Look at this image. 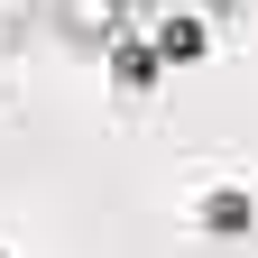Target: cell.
Returning <instances> with one entry per match:
<instances>
[{
  "label": "cell",
  "instance_id": "6da1fadb",
  "mask_svg": "<svg viewBox=\"0 0 258 258\" xmlns=\"http://www.w3.org/2000/svg\"><path fill=\"white\" fill-rule=\"evenodd\" d=\"M46 28H55L64 55H111V46L129 37V0H55Z\"/></svg>",
  "mask_w": 258,
  "mask_h": 258
},
{
  "label": "cell",
  "instance_id": "7a4b0ae2",
  "mask_svg": "<svg viewBox=\"0 0 258 258\" xmlns=\"http://www.w3.org/2000/svg\"><path fill=\"white\" fill-rule=\"evenodd\" d=\"M212 28H221V19H203L194 0H175V10L148 28V46L166 55V74H175V64H203V55H212Z\"/></svg>",
  "mask_w": 258,
  "mask_h": 258
},
{
  "label": "cell",
  "instance_id": "3957f363",
  "mask_svg": "<svg viewBox=\"0 0 258 258\" xmlns=\"http://www.w3.org/2000/svg\"><path fill=\"white\" fill-rule=\"evenodd\" d=\"M194 221H203L212 240H249V231H258V203H249L240 184H212L203 203H194Z\"/></svg>",
  "mask_w": 258,
  "mask_h": 258
},
{
  "label": "cell",
  "instance_id": "277c9868",
  "mask_svg": "<svg viewBox=\"0 0 258 258\" xmlns=\"http://www.w3.org/2000/svg\"><path fill=\"white\" fill-rule=\"evenodd\" d=\"M111 64H120V83H129V92H148L157 74H166V55H157L148 37H120V46H111Z\"/></svg>",
  "mask_w": 258,
  "mask_h": 258
},
{
  "label": "cell",
  "instance_id": "5b68a950",
  "mask_svg": "<svg viewBox=\"0 0 258 258\" xmlns=\"http://www.w3.org/2000/svg\"><path fill=\"white\" fill-rule=\"evenodd\" d=\"M46 10H55V0H0V46H28V37H37V28H46Z\"/></svg>",
  "mask_w": 258,
  "mask_h": 258
},
{
  "label": "cell",
  "instance_id": "8992f818",
  "mask_svg": "<svg viewBox=\"0 0 258 258\" xmlns=\"http://www.w3.org/2000/svg\"><path fill=\"white\" fill-rule=\"evenodd\" d=\"M194 10H203V19H231V10H240V0H194Z\"/></svg>",
  "mask_w": 258,
  "mask_h": 258
},
{
  "label": "cell",
  "instance_id": "52a82bcc",
  "mask_svg": "<svg viewBox=\"0 0 258 258\" xmlns=\"http://www.w3.org/2000/svg\"><path fill=\"white\" fill-rule=\"evenodd\" d=\"M0 64H10V46H0Z\"/></svg>",
  "mask_w": 258,
  "mask_h": 258
},
{
  "label": "cell",
  "instance_id": "ba28073f",
  "mask_svg": "<svg viewBox=\"0 0 258 258\" xmlns=\"http://www.w3.org/2000/svg\"><path fill=\"white\" fill-rule=\"evenodd\" d=\"M129 10H139V0H129Z\"/></svg>",
  "mask_w": 258,
  "mask_h": 258
},
{
  "label": "cell",
  "instance_id": "9c48e42d",
  "mask_svg": "<svg viewBox=\"0 0 258 258\" xmlns=\"http://www.w3.org/2000/svg\"><path fill=\"white\" fill-rule=\"evenodd\" d=\"M0 258H10V249H0Z\"/></svg>",
  "mask_w": 258,
  "mask_h": 258
}]
</instances>
